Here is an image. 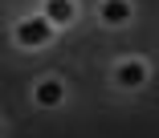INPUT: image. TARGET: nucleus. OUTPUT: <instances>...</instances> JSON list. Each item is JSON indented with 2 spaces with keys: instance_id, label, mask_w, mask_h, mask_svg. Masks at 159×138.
Instances as JSON below:
<instances>
[{
  "instance_id": "f257e3e1",
  "label": "nucleus",
  "mask_w": 159,
  "mask_h": 138,
  "mask_svg": "<svg viewBox=\"0 0 159 138\" xmlns=\"http://www.w3.org/2000/svg\"><path fill=\"white\" fill-rule=\"evenodd\" d=\"M53 28H57V24H53L45 12H33V16L16 20L12 41H16L20 49H41V45H49V41H53Z\"/></svg>"
},
{
  "instance_id": "f03ea898",
  "label": "nucleus",
  "mask_w": 159,
  "mask_h": 138,
  "mask_svg": "<svg viewBox=\"0 0 159 138\" xmlns=\"http://www.w3.org/2000/svg\"><path fill=\"white\" fill-rule=\"evenodd\" d=\"M147 77H151V65L143 57H122L114 65V85L118 89H139V85H147Z\"/></svg>"
},
{
  "instance_id": "7ed1b4c3",
  "label": "nucleus",
  "mask_w": 159,
  "mask_h": 138,
  "mask_svg": "<svg viewBox=\"0 0 159 138\" xmlns=\"http://www.w3.org/2000/svg\"><path fill=\"white\" fill-rule=\"evenodd\" d=\"M66 81L61 77H41V81H33V106H41V110H57V106H66Z\"/></svg>"
},
{
  "instance_id": "20e7f679",
  "label": "nucleus",
  "mask_w": 159,
  "mask_h": 138,
  "mask_svg": "<svg viewBox=\"0 0 159 138\" xmlns=\"http://www.w3.org/2000/svg\"><path fill=\"white\" fill-rule=\"evenodd\" d=\"M131 16H135V4H131V0H98V20L102 24L118 28V24H131Z\"/></svg>"
},
{
  "instance_id": "39448f33",
  "label": "nucleus",
  "mask_w": 159,
  "mask_h": 138,
  "mask_svg": "<svg viewBox=\"0 0 159 138\" xmlns=\"http://www.w3.org/2000/svg\"><path fill=\"white\" fill-rule=\"evenodd\" d=\"M41 12H45L57 28H66V24H74V20H78V0H45Z\"/></svg>"
}]
</instances>
